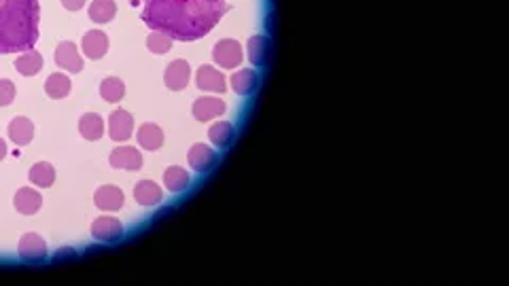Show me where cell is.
<instances>
[{
	"label": "cell",
	"instance_id": "1",
	"mask_svg": "<svg viewBox=\"0 0 509 286\" xmlns=\"http://www.w3.org/2000/svg\"><path fill=\"white\" fill-rule=\"evenodd\" d=\"M227 11L225 0H147L142 21L172 40H197Z\"/></svg>",
	"mask_w": 509,
	"mask_h": 286
},
{
	"label": "cell",
	"instance_id": "2",
	"mask_svg": "<svg viewBox=\"0 0 509 286\" xmlns=\"http://www.w3.org/2000/svg\"><path fill=\"white\" fill-rule=\"evenodd\" d=\"M38 40L36 0H0V53L30 51Z\"/></svg>",
	"mask_w": 509,
	"mask_h": 286
},
{
	"label": "cell",
	"instance_id": "3",
	"mask_svg": "<svg viewBox=\"0 0 509 286\" xmlns=\"http://www.w3.org/2000/svg\"><path fill=\"white\" fill-rule=\"evenodd\" d=\"M242 57H245L242 55V47H240V42L234 38L219 40L214 45V51H212V60L221 66V68H238Z\"/></svg>",
	"mask_w": 509,
	"mask_h": 286
},
{
	"label": "cell",
	"instance_id": "4",
	"mask_svg": "<svg viewBox=\"0 0 509 286\" xmlns=\"http://www.w3.org/2000/svg\"><path fill=\"white\" fill-rule=\"evenodd\" d=\"M189 77H191V66L187 60H174L168 64V68L164 73V83L168 90L172 92H181L187 87L189 83Z\"/></svg>",
	"mask_w": 509,
	"mask_h": 286
},
{
	"label": "cell",
	"instance_id": "5",
	"mask_svg": "<svg viewBox=\"0 0 509 286\" xmlns=\"http://www.w3.org/2000/svg\"><path fill=\"white\" fill-rule=\"evenodd\" d=\"M17 250H19V257L28 263H38L47 257V244L38 233H26L19 239Z\"/></svg>",
	"mask_w": 509,
	"mask_h": 286
},
{
	"label": "cell",
	"instance_id": "6",
	"mask_svg": "<svg viewBox=\"0 0 509 286\" xmlns=\"http://www.w3.org/2000/svg\"><path fill=\"white\" fill-rule=\"evenodd\" d=\"M132 131H134V117H132L127 111L119 108V111H115L113 115H110L108 134L115 142H125L132 136Z\"/></svg>",
	"mask_w": 509,
	"mask_h": 286
},
{
	"label": "cell",
	"instance_id": "7",
	"mask_svg": "<svg viewBox=\"0 0 509 286\" xmlns=\"http://www.w3.org/2000/svg\"><path fill=\"white\" fill-rule=\"evenodd\" d=\"M94 204L100 208V210H106V212H117L121 210V206L125 204V195L119 187L115 185H104L100 187L96 193H94Z\"/></svg>",
	"mask_w": 509,
	"mask_h": 286
},
{
	"label": "cell",
	"instance_id": "8",
	"mask_svg": "<svg viewBox=\"0 0 509 286\" xmlns=\"http://www.w3.org/2000/svg\"><path fill=\"white\" fill-rule=\"evenodd\" d=\"M55 64L60 68L69 73H81L83 70V57L77 51V45L71 40H64L55 49Z\"/></svg>",
	"mask_w": 509,
	"mask_h": 286
},
{
	"label": "cell",
	"instance_id": "9",
	"mask_svg": "<svg viewBox=\"0 0 509 286\" xmlns=\"http://www.w3.org/2000/svg\"><path fill=\"white\" fill-rule=\"evenodd\" d=\"M92 235L98 242H115L123 235V225L115 216H100L92 223Z\"/></svg>",
	"mask_w": 509,
	"mask_h": 286
},
{
	"label": "cell",
	"instance_id": "10",
	"mask_svg": "<svg viewBox=\"0 0 509 286\" xmlns=\"http://www.w3.org/2000/svg\"><path fill=\"white\" fill-rule=\"evenodd\" d=\"M108 161H110V166L117 168V170L134 172V170H140L142 168V155H140V151H136L134 146H119V148H115L113 153H110Z\"/></svg>",
	"mask_w": 509,
	"mask_h": 286
},
{
	"label": "cell",
	"instance_id": "11",
	"mask_svg": "<svg viewBox=\"0 0 509 286\" xmlns=\"http://www.w3.org/2000/svg\"><path fill=\"white\" fill-rule=\"evenodd\" d=\"M195 83H197L200 90L212 92V94H223L227 90L225 77L221 75L216 68H212V66H202V68L197 70V75H195Z\"/></svg>",
	"mask_w": 509,
	"mask_h": 286
},
{
	"label": "cell",
	"instance_id": "12",
	"mask_svg": "<svg viewBox=\"0 0 509 286\" xmlns=\"http://www.w3.org/2000/svg\"><path fill=\"white\" fill-rule=\"evenodd\" d=\"M225 102L221 98H197L193 102V117L197 121H210L225 113Z\"/></svg>",
	"mask_w": 509,
	"mask_h": 286
},
{
	"label": "cell",
	"instance_id": "13",
	"mask_svg": "<svg viewBox=\"0 0 509 286\" xmlns=\"http://www.w3.org/2000/svg\"><path fill=\"white\" fill-rule=\"evenodd\" d=\"M83 53L90 60H100L108 51V36L102 30H90L81 40Z\"/></svg>",
	"mask_w": 509,
	"mask_h": 286
},
{
	"label": "cell",
	"instance_id": "14",
	"mask_svg": "<svg viewBox=\"0 0 509 286\" xmlns=\"http://www.w3.org/2000/svg\"><path fill=\"white\" fill-rule=\"evenodd\" d=\"M13 204H15V208H17L19 214L30 216V214H36V212L40 210V206H42V197H40L38 191H34V189H30V187H24V189H19V191L15 193Z\"/></svg>",
	"mask_w": 509,
	"mask_h": 286
},
{
	"label": "cell",
	"instance_id": "15",
	"mask_svg": "<svg viewBox=\"0 0 509 286\" xmlns=\"http://www.w3.org/2000/svg\"><path fill=\"white\" fill-rule=\"evenodd\" d=\"M247 51H249V60L253 66H265L270 60V53H272V42L268 36H261V34L251 36Z\"/></svg>",
	"mask_w": 509,
	"mask_h": 286
},
{
	"label": "cell",
	"instance_id": "16",
	"mask_svg": "<svg viewBox=\"0 0 509 286\" xmlns=\"http://www.w3.org/2000/svg\"><path fill=\"white\" fill-rule=\"evenodd\" d=\"M216 164V153L206 144H193L189 151V166L195 172H208Z\"/></svg>",
	"mask_w": 509,
	"mask_h": 286
},
{
	"label": "cell",
	"instance_id": "17",
	"mask_svg": "<svg viewBox=\"0 0 509 286\" xmlns=\"http://www.w3.org/2000/svg\"><path fill=\"white\" fill-rule=\"evenodd\" d=\"M229 83H232V90H234L238 96H251V94L257 90V85H259V77H257V73H255V70L245 68V70H238V73H234V75H232V79H229Z\"/></svg>",
	"mask_w": 509,
	"mask_h": 286
},
{
	"label": "cell",
	"instance_id": "18",
	"mask_svg": "<svg viewBox=\"0 0 509 286\" xmlns=\"http://www.w3.org/2000/svg\"><path fill=\"white\" fill-rule=\"evenodd\" d=\"M164 197V191L158 183L153 181H140L134 187V200L142 206H158Z\"/></svg>",
	"mask_w": 509,
	"mask_h": 286
},
{
	"label": "cell",
	"instance_id": "19",
	"mask_svg": "<svg viewBox=\"0 0 509 286\" xmlns=\"http://www.w3.org/2000/svg\"><path fill=\"white\" fill-rule=\"evenodd\" d=\"M9 136L11 140L17 144V146H26L32 142L34 138V125L30 119L26 117H15L11 123H9Z\"/></svg>",
	"mask_w": 509,
	"mask_h": 286
},
{
	"label": "cell",
	"instance_id": "20",
	"mask_svg": "<svg viewBox=\"0 0 509 286\" xmlns=\"http://www.w3.org/2000/svg\"><path fill=\"white\" fill-rule=\"evenodd\" d=\"M138 144L147 151H158L164 144V131L155 123H145L138 127Z\"/></svg>",
	"mask_w": 509,
	"mask_h": 286
},
{
	"label": "cell",
	"instance_id": "21",
	"mask_svg": "<svg viewBox=\"0 0 509 286\" xmlns=\"http://www.w3.org/2000/svg\"><path fill=\"white\" fill-rule=\"evenodd\" d=\"M79 131L85 140H98L104 134V119L96 113H85L79 119Z\"/></svg>",
	"mask_w": 509,
	"mask_h": 286
},
{
	"label": "cell",
	"instance_id": "22",
	"mask_svg": "<svg viewBox=\"0 0 509 286\" xmlns=\"http://www.w3.org/2000/svg\"><path fill=\"white\" fill-rule=\"evenodd\" d=\"M234 136H236V127L229 123V121H216L210 125L208 129V138L214 146L219 148H225L234 142Z\"/></svg>",
	"mask_w": 509,
	"mask_h": 286
},
{
	"label": "cell",
	"instance_id": "23",
	"mask_svg": "<svg viewBox=\"0 0 509 286\" xmlns=\"http://www.w3.org/2000/svg\"><path fill=\"white\" fill-rule=\"evenodd\" d=\"M42 68V55L38 51H26L15 60V70L24 77H34Z\"/></svg>",
	"mask_w": 509,
	"mask_h": 286
},
{
	"label": "cell",
	"instance_id": "24",
	"mask_svg": "<svg viewBox=\"0 0 509 286\" xmlns=\"http://www.w3.org/2000/svg\"><path fill=\"white\" fill-rule=\"evenodd\" d=\"M71 90H73V83H71V79L66 77L64 73H55V75H51V77L45 81V92H47V96L53 98V100L66 98V96L71 94Z\"/></svg>",
	"mask_w": 509,
	"mask_h": 286
},
{
	"label": "cell",
	"instance_id": "25",
	"mask_svg": "<svg viewBox=\"0 0 509 286\" xmlns=\"http://www.w3.org/2000/svg\"><path fill=\"white\" fill-rule=\"evenodd\" d=\"M28 179L32 181V185L36 187H51L53 181H55V168L47 161H38L30 168L28 172Z\"/></svg>",
	"mask_w": 509,
	"mask_h": 286
},
{
	"label": "cell",
	"instance_id": "26",
	"mask_svg": "<svg viewBox=\"0 0 509 286\" xmlns=\"http://www.w3.org/2000/svg\"><path fill=\"white\" fill-rule=\"evenodd\" d=\"M164 183L168 187V191L172 193H181L183 189L189 187V174L187 170H183L181 166H172L164 172Z\"/></svg>",
	"mask_w": 509,
	"mask_h": 286
},
{
	"label": "cell",
	"instance_id": "27",
	"mask_svg": "<svg viewBox=\"0 0 509 286\" xmlns=\"http://www.w3.org/2000/svg\"><path fill=\"white\" fill-rule=\"evenodd\" d=\"M117 13V5L113 0H94L90 5V17L96 21V24H106L115 17Z\"/></svg>",
	"mask_w": 509,
	"mask_h": 286
},
{
	"label": "cell",
	"instance_id": "28",
	"mask_svg": "<svg viewBox=\"0 0 509 286\" xmlns=\"http://www.w3.org/2000/svg\"><path fill=\"white\" fill-rule=\"evenodd\" d=\"M123 94H125V85H123V81L117 79V77H108V79H104L102 85H100V96H102L106 102H119V100L123 98Z\"/></svg>",
	"mask_w": 509,
	"mask_h": 286
},
{
	"label": "cell",
	"instance_id": "29",
	"mask_svg": "<svg viewBox=\"0 0 509 286\" xmlns=\"http://www.w3.org/2000/svg\"><path fill=\"white\" fill-rule=\"evenodd\" d=\"M147 47H149V51L162 55V53L170 51V47H172V38H170L168 34H164V32L153 30V32L147 36Z\"/></svg>",
	"mask_w": 509,
	"mask_h": 286
},
{
	"label": "cell",
	"instance_id": "30",
	"mask_svg": "<svg viewBox=\"0 0 509 286\" xmlns=\"http://www.w3.org/2000/svg\"><path fill=\"white\" fill-rule=\"evenodd\" d=\"M15 98V85L9 79H0V106L11 104Z\"/></svg>",
	"mask_w": 509,
	"mask_h": 286
},
{
	"label": "cell",
	"instance_id": "31",
	"mask_svg": "<svg viewBox=\"0 0 509 286\" xmlns=\"http://www.w3.org/2000/svg\"><path fill=\"white\" fill-rule=\"evenodd\" d=\"M62 5L69 11H79L85 7V0H62Z\"/></svg>",
	"mask_w": 509,
	"mask_h": 286
},
{
	"label": "cell",
	"instance_id": "32",
	"mask_svg": "<svg viewBox=\"0 0 509 286\" xmlns=\"http://www.w3.org/2000/svg\"><path fill=\"white\" fill-rule=\"evenodd\" d=\"M7 153H9V151H7V142H5L3 138H0V159H3V157L7 155Z\"/></svg>",
	"mask_w": 509,
	"mask_h": 286
},
{
	"label": "cell",
	"instance_id": "33",
	"mask_svg": "<svg viewBox=\"0 0 509 286\" xmlns=\"http://www.w3.org/2000/svg\"><path fill=\"white\" fill-rule=\"evenodd\" d=\"M66 255H69V257H73V255H75V250H73V248H69V250L64 248V250H60V252H58V259H60V257H66Z\"/></svg>",
	"mask_w": 509,
	"mask_h": 286
}]
</instances>
